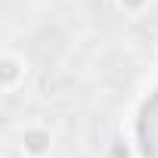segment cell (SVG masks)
Returning a JSON list of instances; mask_svg holds the SVG:
<instances>
[{
    "label": "cell",
    "instance_id": "cell-6",
    "mask_svg": "<svg viewBox=\"0 0 158 158\" xmlns=\"http://www.w3.org/2000/svg\"><path fill=\"white\" fill-rule=\"evenodd\" d=\"M152 59H155V65H158V44H155V50H152Z\"/></svg>",
    "mask_w": 158,
    "mask_h": 158
},
{
    "label": "cell",
    "instance_id": "cell-2",
    "mask_svg": "<svg viewBox=\"0 0 158 158\" xmlns=\"http://www.w3.org/2000/svg\"><path fill=\"white\" fill-rule=\"evenodd\" d=\"M53 149H56V133L47 124L28 121L19 127V133H16L19 158H53Z\"/></svg>",
    "mask_w": 158,
    "mask_h": 158
},
{
    "label": "cell",
    "instance_id": "cell-4",
    "mask_svg": "<svg viewBox=\"0 0 158 158\" xmlns=\"http://www.w3.org/2000/svg\"><path fill=\"white\" fill-rule=\"evenodd\" d=\"M112 3L124 19H143L152 6V0H112Z\"/></svg>",
    "mask_w": 158,
    "mask_h": 158
},
{
    "label": "cell",
    "instance_id": "cell-1",
    "mask_svg": "<svg viewBox=\"0 0 158 158\" xmlns=\"http://www.w3.org/2000/svg\"><path fill=\"white\" fill-rule=\"evenodd\" d=\"M133 143H136L139 158H158V87L139 102Z\"/></svg>",
    "mask_w": 158,
    "mask_h": 158
},
{
    "label": "cell",
    "instance_id": "cell-5",
    "mask_svg": "<svg viewBox=\"0 0 158 158\" xmlns=\"http://www.w3.org/2000/svg\"><path fill=\"white\" fill-rule=\"evenodd\" d=\"M106 158H139V152H136V143H130V139H124V136H115V139L109 143Z\"/></svg>",
    "mask_w": 158,
    "mask_h": 158
},
{
    "label": "cell",
    "instance_id": "cell-3",
    "mask_svg": "<svg viewBox=\"0 0 158 158\" xmlns=\"http://www.w3.org/2000/svg\"><path fill=\"white\" fill-rule=\"evenodd\" d=\"M28 71H31V68H28L25 53L6 47L3 56H0V90H3L6 96L19 93V90L25 87V81H28Z\"/></svg>",
    "mask_w": 158,
    "mask_h": 158
}]
</instances>
